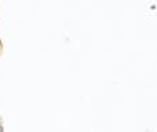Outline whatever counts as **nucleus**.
I'll use <instances>...</instances> for the list:
<instances>
[{
	"instance_id": "1",
	"label": "nucleus",
	"mask_w": 157,
	"mask_h": 132,
	"mask_svg": "<svg viewBox=\"0 0 157 132\" xmlns=\"http://www.w3.org/2000/svg\"><path fill=\"white\" fill-rule=\"evenodd\" d=\"M0 49H2V42H0Z\"/></svg>"
}]
</instances>
